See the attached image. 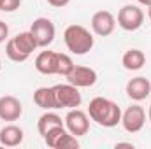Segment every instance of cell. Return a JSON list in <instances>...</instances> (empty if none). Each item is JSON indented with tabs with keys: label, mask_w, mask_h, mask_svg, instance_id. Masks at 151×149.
Listing matches in <instances>:
<instances>
[{
	"label": "cell",
	"mask_w": 151,
	"mask_h": 149,
	"mask_svg": "<svg viewBox=\"0 0 151 149\" xmlns=\"http://www.w3.org/2000/svg\"><path fill=\"white\" fill-rule=\"evenodd\" d=\"M121 114L123 112L119 109V105L104 97H95L88 105L90 119L104 128H114L118 123H121Z\"/></svg>",
	"instance_id": "cell-1"
},
{
	"label": "cell",
	"mask_w": 151,
	"mask_h": 149,
	"mask_svg": "<svg viewBox=\"0 0 151 149\" xmlns=\"http://www.w3.org/2000/svg\"><path fill=\"white\" fill-rule=\"evenodd\" d=\"M63 40H65L67 49L77 56L90 53L93 49V44H95L91 32L88 28H84L83 25H69L63 32Z\"/></svg>",
	"instance_id": "cell-2"
},
{
	"label": "cell",
	"mask_w": 151,
	"mask_h": 149,
	"mask_svg": "<svg viewBox=\"0 0 151 149\" xmlns=\"http://www.w3.org/2000/svg\"><path fill=\"white\" fill-rule=\"evenodd\" d=\"M53 97H55L56 109H76L83 102L79 88H76L70 82L53 86Z\"/></svg>",
	"instance_id": "cell-3"
},
{
	"label": "cell",
	"mask_w": 151,
	"mask_h": 149,
	"mask_svg": "<svg viewBox=\"0 0 151 149\" xmlns=\"http://www.w3.org/2000/svg\"><path fill=\"white\" fill-rule=\"evenodd\" d=\"M144 23V12L139 5L127 4L118 11V25L125 32H135Z\"/></svg>",
	"instance_id": "cell-4"
},
{
	"label": "cell",
	"mask_w": 151,
	"mask_h": 149,
	"mask_svg": "<svg viewBox=\"0 0 151 149\" xmlns=\"http://www.w3.org/2000/svg\"><path fill=\"white\" fill-rule=\"evenodd\" d=\"M144 125H146V111L139 104H134V105L127 107L125 112L121 114V126L128 133L141 132L144 128Z\"/></svg>",
	"instance_id": "cell-5"
},
{
	"label": "cell",
	"mask_w": 151,
	"mask_h": 149,
	"mask_svg": "<svg viewBox=\"0 0 151 149\" xmlns=\"http://www.w3.org/2000/svg\"><path fill=\"white\" fill-rule=\"evenodd\" d=\"M30 32L34 34L39 47H47L55 40V35H56V28H55V25L49 18L34 19L32 25H30Z\"/></svg>",
	"instance_id": "cell-6"
},
{
	"label": "cell",
	"mask_w": 151,
	"mask_h": 149,
	"mask_svg": "<svg viewBox=\"0 0 151 149\" xmlns=\"http://www.w3.org/2000/svg\"><path fill=\"white\" fill-rule=\"evenodd\" d=\"M65 128L74 135V137H83L88 133L90 130V117L88 114L81 109H69L67 116H65Z\"/></svg>",
	"instance_id": "cell-7"
},
{
	"label": "cell",
	"mask_w": 151,
	"mask_h": 149,
	"mask_svg": "<svg viewBox=\"0 0 151 149\" xmlns=\"http://www.w3.org/2000/svg\"><path fill=\"white\" fill-rule=\"evenodd\" d=\"M116 28V18L109 11H97L91 16V30L99 37H107L111 35Z\"/></svg>",
	"instance_id": "cell-8"
},
{
	"label": "cell",
	"mask_w": 151,
	"mask_h": 149,
	"mask_svg": "<svg viewBox=\"0 0 151 149\" xmlns=\"http://www.w3.org/2000/svg\"><path fill=\"white\" fill-rule=\"evenodd\" d=\"M125 91H127V97L132 98L134 102H142L151 95V81L144 75H137L127 82Z\"/></svg>",
	"instance_id": "cell-9"
},
{
	"label": "cell",
	"mask_w": 151,
	"mask_h": 149,
	"mask_svg": "<svg viewBox=\"0 0 151 149\" xmlns=\"http://www.w3.org/2000/svg\"><path fill=\"white\" fill-rule=\"evenodd\" d=\"M23 114V105L21 102L12 97V95H4L0 97V119L2 121H18Z\"/></svg>",
	"instance_id": "cell-10"
},
{
	"label": "cell",
	"mask_w": 151,
	"mask_h": 149,
	"mask_svg": "<svg viewBox=\"0 0 151 149\" xmlns=\"http://www.w3.org/2000/svg\"><path fill=\"white\" fill-rule=\"evenodd\" d=\"M99 75L93 69L90 67H83V65H76L72 72L67 75V81L70 84H74L76 88H91L97 82Z\"/></svg>",
	"instance_id": "cell-11"
},
{
	"label": "cell",
	"mask_w": 151,
	"mask_h": 149,
	"mask_svg": "<svg viewBox=\"0 0 151 149\" xmlns=\"http://www.w3.org/2000/svg\"><path fill=\"white\" fill-rule=\"evenodd\" d=\"M56 60H58V53L40 51L35 58V70L44 75H55L56 74Z\"/></svg>",
	"instance_id": "cell-12"
},
{
	"label": "cell",
	"mask_w": 151,
	"mask_h": 149,
	"mask_svg": "<svg viewBox=\"0 0 151 149\" xmlns=\"http://www.w3.org/2000/svg\"><path fill=\"white\" fill-rule=\"evenodd\" d=\"M25 132L18 125H5L0 130V144L5 148H16L23 142Z\"/></svg>",
	"instance_id": "cell-13"
},
{
	"label": "cell",
	"mask_w": 151,
	"mask_h": 149,
	"mask_svg": "<svg viewBox=\"0 0 151 149\" xmlns=\"http://www.w3.org/2000/svg\"><path fill=\"white\" fill-rule=\"evenodd\" d=\"M121 65L127 70H132V72L141 70L146 65V54L141 49H135V47L134 49H128V51H125V54L121 58Z\"/></svg>",
	"instance_id": "cell-14"
},
{
	"label": "cell",
	"mask_w": 151,
	"mask_h": 149,
	"mask_svg": "<svg viewBox=\"0 0 151 149\" xmlns=\"http://www.w3.org/2000/svg\"><path fill=\"white\" fill-rule=\"evenodd\" d=\"M34 104L44 109V111H51V109H56L55 105V97H53V86L47 88V86H42L37 88L34 91Z\"/></svg>",
	"instance_id": "cell-15"
},
{
	"label": "cell",
	"mask_w": 151,
	"mask_h": 149,
	"mask_svg": "<svg viewBox=\"0 0 151 149\" xmlns=\"http://www.w3.org/2000/svg\"><path fill=\"white\" fill-rule=\"evenodd\" d=\"M56 126H65V123H63L62 117H60L58 114H55V112H44L37 121V130L42 137H44L49 130H53V128H56Z\"/></svg>",
	"instance_id": "cell-16"
},
{
	"label": "cell",
	"mask_w": 151,
	"mask_h": 149,
	"mask_svg": "<svg viewBox=\"0 0 151 149\" xmlns=\"http://www.w3.org/2000/svg\"><path fill=\"white\" fill-rule=\"evenodd\" d=\"M14 40V44L18 46V49L19 51H23V53H27V54H32L35 49H37V40L34 37V34L28 30V32H21V34H18V35H14L12 37Z\"/></svg>",
	"instance_id": "cell-17"
},
{
	"label": "cell",
	"mask_w": 151,
	"mask_h": 149,
	"mask_svg": "<svg viewBox=\"0 0 151 149\" xmlns=\"http://www.w3.org/2000/svg\"><path fill=\"white\" fill-rule=\"evenodd\" d=\"M5 54H7V58H9L11 62H14V63H23V62H27V60L30 58V54H27V53H23V51L18 49V46L14 44L12 37L5 42Z\"/></svg>",
	"instance_id": "cell-18"
},
{
	"label": "cell",
	"mask_w": 151,
	"mask_h": 149,
	"mask_svg": "<svg viewBox=\"0 0 151 149\" xmlns=\"http://www.w3.org/2000/svg\"><path fill=\"white\" fill-rule=\"evenodd\" d=\"M67 132H69V130H67L65 126H56V128L49 130V132L44 135V142H46V146L51 148V149H58L60 140L63 139V135H65Z\"/></svg>",
	"instance_id": "cell-19"
},
{
	"label": "cell",
	"mask_w": 151,
	"mask_h": 149,
	"mask_svg": "<svg viewBox=\"0 0 151 149\" xmlns=\"http://www.w3.org/2000/svg\"><path fill=\"white\" fill-rule=\"evenodd\" d=\"M74 62L69 54H63V53H58V60H56V74L58 75H67L72 72L74 69Z\"/></svg>",
	"instance_id": "cell-20"
},
{
	"label": "cell",
	"mask_w": 151,
	"mask_h": 149,
	"mask_svg": "<svg viewBox=\"0 0 151 149\" xmlns=\"http://www.w3.org/2000/svg\"><path fill=\"white\" fill-rule=\"evenodd\" d=\"M19 5H21V0H4L0 11H4V12H14L16 9H19Z\"/></svg>",
	"instance_id": "cell-21"
},
{
	"label": "cell",
	"mask_w": 151,
	"mask_h": 149,
	"mask_svg": "<svg viewBox=\"0 0 151 149\" xmlns=\"http://www.w3.org/2000/svg\"><path fill=\"white\" fill-rule=\"evenodd\" d=\"M9 37V27H7V23L5 21H2L0 19V44L2 42H5Z\"/></svg>",
	"instance_id": "cell-22"
},
{
	"label": "cell",
	"mask_w": 151,
	"mask_h": 149,
	"mask_svg": "<svg viewBox=\"0 0 151 149\" xmlns=\"http://www.w3.org/2000/svg\"><path fill=\"white\" fill-rule=\"evenodd\" d=\"M49 5H53V7H65L70 0H46Z\"/></svg>",
	"instance_id": "cell-23"
},
{
	"label": "cell",
	"mask_w": 151,
	"mask_h": 149,
	"mask_svg": "<svg viewBox=\"0 0 151 149\" xmlns=\"http://www.w3.org/2000/svg\"><path fill=\"white\" fill-rule=\"evenodd\" d=\"M116 148H134V144H128V142H118Z\"/></svg>",
	"instance_id": "cell-24"
},
{
	"label": "cell",
	"mask_w": 151,
	"mask_h": 149,
	"mask_svg": "<svg viewBox=\"0 0 151 149\" xmlns=\"http://www.w3.org/2000/svg\"><path fill=\"white\" fill-rule=\"evenodd\" d=\"M137 2H139L141 5H146V7H150L151 5V0H137Z\"/></svg>",
	"instance_id": "cell-25"
},
{
	"label": "cell",
	"mask_w": 151,
	"mask_h": 149,
	"mask_svg": "<svg viewBox=\"0 0 151 149\" xmlns=\"http://www.w3.org/2000/svg\"><path fill=\"white\" fill-rule=\"evenodd\" d=\"M148 119H150V123H151V104H150V111H148Z\"/></svg>",
	"instance_id": "cell-26"
},
{
	"label": "cell",
	"mask_w": 151,
	"mask_h": 149,
	"mask_svg": "<svg viewBox=\"0 0 151 149\" xmlns=\"http://www.w3.org/2000/svg\"><path fill=\"white\" fill-rule=\"evenodd\" d=\"M148 16H150V19H151V5L148 7Z\"/></svg>",
	"instance_id": "cell-27"
},
{
	"label": "cell",
	"mask_w": 151,
	"mask_h": 149,
	"mask_svg": "<svg viewBox=\"0 0 151 149\" xmlns=\"http://www.w3.org/2000/svg\"><path fill=\"white\" fill-rule=\"evenodd\" d=\"M2 4H4V0H0V9H2Z\"/></svg>",
	"instance_id": "cell-28"
},
{
	"label": "cell",
	"mask_w": 151,
	"mask_h": 149,
	"mask_svg": "<svg viewBox=\"0 0 151 149\" xmlns=\"http://www.w3.org/2000/svg\"><path fill=\"white\" fill-rule=\"evenodd\" d=\"M0 70H2V62H0Z\"/></svg>",
	"instance_id": "cell-29"
}]
</instances>
